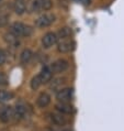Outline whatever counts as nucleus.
<instances>
[{
	"instance_id": "393cba45",
	"label": "nucleus",
	"mask_w": 124,
	"mask_h": 131,
	"mask_svg": "<svg viewBox=\"0 0 124 131\" xmlns=\"http://www.w3.org/2000/svg\"><path fill=\"white\" fill-rule=\"evenodd\" d=\"M1 1H2V0H0V2H1Z\"/></svg>"
},
{
	"instance_id": "412c9836",
	"label": "nucleus",
	"mask_w": 124,
	"mask_h": 131,
	"mask_svg": "<svg viewBox=\"0 0 124 131\" xmlns=\"http://www.w3.org/2000/svg\"><path fill=\"white\" fill-rule=\"evenodd\" d=\"M8 84H9L8 76H7L5 73L0 72V86H7Z\"/></svg>"
},
{
	"instance_id": "2eb2a0df",
	"label": "nucleus",
	"mask_w": 124,
	"mask_h": 131,
	"mask_svg": "<svg viewBox=\"0 0 124 131\" xmlns=\"http://www.w3.org/2000/svg\"><path fill=\"white\" fill-rule=\"evenodd\" d=\"M51 120L57 126H63L66 123V119L63 117L61 114H51Z\"/></svg>"
},
{
	"instance_id": "aec40b11",
	"label": "nucleus",
	"mask_w": 124,
	"mask_h": 131,
	"mask_svg": "<svg viewBox=\"0 0 124 131\" xmlns=\"http://www.w3.org/2000/svg\"><path fill=\"white\" fill-rule=\"evenodd\" d=\"M8 21H9L8 14H6V13H0V28H2V27H5V25H7Z\"/></svg>"
},
{
	"instance_id": "dca6fc26",
	"label": "nucleus",
	"mask_w": 124,
	"mask_h": 131,
	"mask_svg": "<svg viewBox=\"0 0 124 131\" xmlns=\"http://www.w3.org/2000/svg\"><path fill=\"white\" fill-rule=\"evenodd\" d=\"M14 95L11 92H7V90H0V103L1 104H6L13 99Z\"/></svg>"
},
{
	"instance_id": "423d86ee",
	"label": "nucleus",
	"mask_w": 124,
	"mask_h": 131,
	"mask_svg": "<svg viewBox=\"0 0 124 131\" xmlns=\"http://www.w3.org/2000/svg\"><path fill=\"white\" fill-rule=\"evenodd\" d=\"M68 67H69L68 62L66 60H63V59L55 61L49 66V68H51V71H52L53 74H59V73H63V72L66 71Z\"/></svg>"
},
{
	"instance_id": "f3484780",
	"label": "nucleus",
	"mask_w": 124,
	"mask_h": 131,
	"mask_svg": "<svg viewBox=\"0 0 124 131\" xmlns=\"http://www.w3.org/2000/svg\"><path fill=\"white\" fill-rule=\"evenodd\" d=\"M19 38H17V36H14L12 33H9L6 35V41L9 43V44L11 45H18L19 44Z\"/></svg>"
},
{
	"instance_id": "7ed1b4c3",
	"label": "nucleus",
	"mask_w": 124,
	"mask_h": 131,
	"mask_svg": "<svg viewBox=\"0 0 124 131\" xmlns=\"http://www.w3.org/2000/svg\"><path fill=\"white\" fill-rule=\"evenodd\" d=\"M52 0H33L31 2V10L33 12L46 11L52 8Z\"/></svg>"
},
{
	"instance_id": "9b49d317",
	"label": "nucleus",
	"mask_w": 124,
	"mask_h": 131,
	"mask_svg": "<svg viewBox=\"0 0 124 131\" xmlns=\"http://www.w3.org/2000/svg\"><path fill=\"white\" fill-rule=\"evenodd\" d=\"M49 103H51V96L47 93H45V92H43V93L40 94L39 97H38V99H36V104H38V106L41 107V108L47 107L49 105Z\"/></svg>"
},
{
	"instance_id": "a211bd4d",
	"label": "nucleus",
	"mask_w": 124,
	"mask_h": 131,
	"mask_svg": "<svg viewBox=\"0 0 124 131\" xmlns=\"http://www.w3.org/2000/svg\"><path fill=\"white\" fill-rule=\"evenodd\" d=\"M59 35H57V38H60V39H66V38H70V34H71V30L69 28H64L59 31Z\"/></svg>"
},
{
	"instance_id": "1a4fd4ad",
	"label": "nucleus",
	"mask_w": 124,
	"mask_h": 131,
	"mask_svg": "<svg viewBox=\"0 0 124 131\" xmlns=\"http://www.w3.org/2000/svg\"><path fill=\"white\" fill-rule=\"evenodd\" d=\"M13 111H14V117L19 119H24L29 116V108L23 103L17 104L16 108H13Z\"/></svg>"
},
{
	"instance_id": "9d476101",
	"label": "nucleus",
	"mask_w": 124,
	"mask_h": 131,
	"mask_svg": "<svg viewBox=\"0 0 124 131\" xmlns=\"http://www.w3.org/2000/svg\"><path fill=\"white\" fill-rule=\"evenodd\" d=\"M52 76H53V73L51 71L49 66H43L41 72L39 73L38 77L40 79V82H41V84L43 85V84L48 83L51 79H52Z\"/></svg>"
},
{
	"instance_id": "6e6552de",
	"label": "nucleus",
	"mask_w": 124,
	"mask_h": 131,
	"mask_svg": "<svg viewBox=\"0 0 124 131\" xmlns=\"http://www.w3.org/2000/svg\"><path fill=\"white\" fill-rule=\"evenodd\" d=\"M14 118V111L13 108L10 106H2L0 107V120L2 122H9Z\"/></svg>"
},
{
	"instance_id": "5701e85b",
	"label": "nucleus",
	"mask_w": 124,
	"mask_h": 131,
	"mask_svg": "<svg viewBox=\"0 0 124 131\" xmlns=\"http://www.w3.org/2000/svg\"><path fill=\"white\" fill-rule=\"evenodd\" d=\"M75 1L80 2L81 5H85V6H87V5H89L90 3V0H75Z\"/></svg>"
},
{
	"instance_id": "39448f33",
	"label": "nucleus",
	"mask_w": 124,
	"mask_h": 131,
	"mask_svg": "<svg viewBox=\"0 0 124 131\" xmlns=\"http://www.w3.org/2000/svg\"><path fill=\"white\" fill-rule=\"evenodd\" d=\"M74 96V89L66 87V88H61L56 93V99L59 103H69L72 99Z\"/></svg>"
},
{
	"instance_id": "f257e3e1",
	"label": "nucleus",
	"mask_w": 124,
	"mask_h": 131,
	"mask_svg": "<svg viewBox=\"0 0 124 131\" xmlns=\"http://www.w3.org/2000/svg\"><path fill=\"white\" fill-rule=\"evenodd\" d=\"M10 33H12L17 38L21 36H30L33 33V29L30 25L24 24L22 22H14L10 27Z\"/></svg>"
},
{
	"instance_id": "20e7f679",
	"label": "nucleus",
	"mask_w": 124,
	"mask_h": 131,
	"mask_svg": "<svg viewBox=\"0 0 124 131\" xmlns=\"http://www.w3.org/2000/svg\"><path fill=\"white\" fill-rule=\"evenodd\" d=\"M76 43L72 39L66 38V39H61L57 44V50L59 53H69L71 51L75 50Z\"/></svg>"
},
{
	"instance_id": "ddd939ff",
	"label": "nucleus",
	"mask_w": 124,
	"mask_h": 131,
	"mask_svg": "<svg viewBox=\"0 0 124 131\" xmlns=\"http://www.w3.org/2000/svg\"><path fill=\"white\" fill-rule=\"evenodd\" d=\"M57 111H59V114H71L74 111V107L71 106L69 103H59L56 105Z\"/></svg>"
},
{
	"instance_id": "4be33fe9",
	"label": "nucleus",
	"mask_w": 124,
	"mask_h": 131,
	"mask_svg": "<svg viewBox=\"0 0 124 131\" xmlns=\"http://www.w3.org/2000/svg\"><path fill=\"white\" fill-rule=\"evenodd\" d=\"M6 60H7V54H6V52L2 49H0V66L6 63Z\"/></svg>"
},
{
	"instance_id": "f03ea898",
	"label": "nucleus",
	"mask_w": 124,
	"mask_h": 131,
	"mask_svg": "<svg viewBox=\"0 0 124 131\" xmlns=\"http://www.w3.org/2000/svg\"><path fill=\"white\" fill-rule=\"evenodd\" d=\"M56 17L53 13H43L35 20V25L38 28H46L55 22Z\"/></svg>"
},
{
	"instance_id": "6ab92c4d",
	"label": "nucleus",
	"mask_w": 124,
	"mask_h": 131,
	"mask_svg": "<svg viewBox=\"0 0 124 131\" xmlns=\"http://www.w3.org/2000/svg\"><path fill=\"white\" fill-rule=\"evenodd\" d=\"M41 85H42V84H41V82H40L38 75L34 76V77L32 78V81H31V88L33 89V90H35V89H38Z\"/></svg>"
},
{
	"instance_id": "f8f14e48",
	"label": "nucleus",
	"mask_w": 124,
	"mask_h": 131,
	"mask_svg": "<svg viewBox=\"0 0 124 131\" xmlns=\"http://www.w3.org/2000/svg\"><path fill=\"white\" fill-rule=\"evenodd\" d=\"M13 10L17 14H23L27 10V0H14L13 2Z\"/></svg>"
},
{
	"instance_id": "4468645a",
	"label": "nucleus",
	"mask_w": 124,
	"mask_h": 131,
	"mask_svg": "<svg viewBox=\"0 0 124 131\" xmlns=\"http://www.w3.org/2000/svg\"><path fill=\"white\" fill-rule=\"evenodd\" d=\"M32 57H33V53L29 49H24L20 54V61H21V63H23V64H28L29 62L32 60Z\"/></svg>"
},
{
	"instance_id": "0eeeda50",
	"label": "nucleus",
	"mask_w": 124,
	"mask_h": 131,
	"mask_svg": "<svg viewBox=\"0 0 124 131\" xmlns=\"http://www.w3.org/2000/svg\"><path fill=\"white\" fill-rule=\"evenodd\" d=\"M57 41H58V38L56 33H54V32H47L42 38V45L45 49H49L53 45H55Z\"/></svg>"
},
{
	"instance_id": "b1692460",
	"label": "nucleus",
	"mask_w": 124,
	"mask_h": 131,
	"mask_svg": "<svg viewBox=\"0 0 124 131\" xmlns=\"http://www.w3.org/2000/svg\"><path fill=\"white\" fill-rule=\"evenodd\" d=\"M64 131H70V130H68V129H67V130H64Z\"/></svg>"
}]
</instances>
